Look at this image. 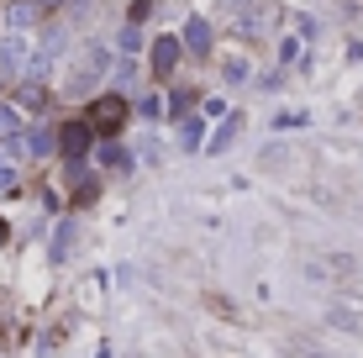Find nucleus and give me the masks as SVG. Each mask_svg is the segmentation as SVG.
<instances>
[{
    "mask_svg": "<svg viewBox=\"0 0 363 358\" xmlns=\"http://www.w3.org/2000/svg\"><path fill=\"white\" fill-rule=\"evenodd\" d=\"M111 69H116L111 47H106V43H84V47H79V58L69 64V79H64V90H69V95H79V90H95V84L106 79Z\"/></svg>",
    "mask_w": 363,
    "mask_h": 358,
    "instance_id": "nucleus-1",
    "label": "nucleus"
},
{
    "mask_svg": "<svg viewBox=\"0 0 363 358\" xmlns=\"http://www.w3.org/2000/svg\"><path fill=\"white\" fill-rule=\"evenodd\" d=\"M90 142H95V127H90V121H69V127H58V153L74 164V174H79V164H84V153H90Z\"/></svg>",
    "mask_w": 363,
    "mask_h": 358,
    "instance_id": "nucleus-2",
    "label": "nucleus"
},
{
    "mask_svg": "<svg viewBox=\"0 0 363 358\" xmlns=\"http://www.w3.org/2000/svg\"><path fill=\"white\" fill-rule=\"evenodd\" d=\"M84 121H90L95 132H116V127H127V95H100Z\"/></svg>",
    "mask_w": 363,
    "mask_h": 358,
    "instance_id": "nucleus-3",
    "label": "nucleus"
},
{
    "mask_svg": "<svg viewBox=\"0 0 363 358\" xmlns=\"http://www.w3.org/2000/svg\"><path fill=\"white\" fill-rule=\"evenodd\" d=\"M27 37H21V32H6V37H0V74H21V69H27Z\"/></svg>",
    "mask_w": 363,
    "mask_h": 358,
    "instance_id": "nucleus-4",
    "label": "nucleus"
},
{
    "mask_svg": "<svg viewBox=\"0 0 363 358\" xmlns=\"http://www.w3.org/2000/svg\"><path fill=\"white\" fill-rule=\"evenodd\" d=\"M179 53H184V43H179V37H158V43H153V74H158V79H164V74H174Z\"/></svg>",
    "mask_w": 363,
    "mask_h": 358,
    "instance_id": "nucleus-5",
    "label": "nucleus"
},
{
    "mask_svg": "<svg viewBox=\"0 0 363 358\" xmlns=\"http://www.w3.org/2000/svg\"><path fill=\"white\" fill-rule=\"evenodd\" d=\"M21 147H27L32 158H48V153H58V127H32L27 138H21Z\"/></svg>",
    "mask_w": 363,
    "mask_h": 358,
    "instance_id": "nucleus-6",
    "label": "nucleus"
},
{
    "mask_svg": "<svg viewBox=\"0 0 363 358\" xmlns=\"http://www.w3.org/2000/svg\"><path fill=\"white\" fill-rule=\"evenodd\" d=\"M179 43L190 47V53L206 58V53H211V27H206V16H190V21H184V37H179Z\"/></svg>",
    "mask_w": 363,
    "mask_h": 358,
    "instance_id": "nucleus-7",
    "label": "nucleus"
},
{
    "mask_svg": "<svg viewBox=\"0 0 363 358\" xmlns=\"http://www.w3.org/2000/svg\"><path fill=\"white\" fill-rule=\"evenodd\" d=\"M32 21H37V6H32V0H11V6H6V27H11V32L27 37Z\"/></svg>",
    "mask_w": 363,
    "mask_h": 358,
    "instance_id": "nucleus-8",
    "label": "nucleus"
},
{
    "mask_svg": "<svg viewBox=\"0 0 363 358\" xmlns=\"http://www.w3.org/2000/svg\"><path fill=\"white\" fill-rule=\"evenodd\" d=\"M237 132H242V116H237V111H232V116H227V121H221V127H216V138L206 142V153H227V147L237 142Z\"/></svg>",
    "mask_w": 363,
    "mask_h": 358,
    "instance_id": "nucleus-9",
    "label": "nucleus"
},
{
    "mask_svg": "<svg viewBox=\"0 0 363 358\" xmlns=\"http://www.w3.org/2000/svg\"><path fill=\"white\" fill-rule=\"evenodd\" d=\"M100 164H106V169H121V174H127V169H132V153H127L121 142H100Z\"/></svg>",
    "mask_w": 363,
    "mask_h": 358,
    "instance_id": "nucleus-10",
    "label": "nucleus"
},
{
    "mask_svg": "<svg viewBox=\"0 0 363 358\" xmlns=\"http://www.w3.org/2000/svg\"><path fill=\"white\" fill-rule=\"evenodd\" d=\"M111 79H116V90H137V79H143V69H137L132 58H121V64L111 69Z\"/></svg>",
    "mask_w": 363,
    "mask_h": 358,
    "instance_id": "nucleus-11",
    "label": "nucleus"
},
{
    "mask_svg": "<svg viewBox=\"0 0 363 358\" xmlns=\"http://www.w3.org/2000/svg\"><path fill=\"white\" fill-rule=\"evenodd\" d=\"M247 74H253L247 58H227V64H221V79H227V84H247Z\"/></svg>",
    "mask_w": 363,
    "mask_h": 358,
    "instance_id": "nucleus-12",
    "label": "nucleus"
},
{
    "mask_svg": "<svg viewBox=\"0 0 363 358\" xmlns=\"http://www.w3.org/2000/svg\"><path fill=\"white\" fill-rule=\"evenodd\" d=\"M21 106H32V111H43V106H48V90H43V79H27V84H21Z\"/></svg>",
    "mask_w": 363,
    "mask_h": 358,
    "instance_id": "nucleus-13",
    "label": "nucleus"
},
{
    "mask_svg": "<svg viewBox=\"0 0 363 358\" xmlns=\"http://www.w3.org/2000/svg\"><path fill=\"white\" fill-rule=\"evenodd\" d=\"M74 248V221H58V232H53V258H69Z\"/></svg>",
    "mask_w": 363,
    "mask_h": 358,
    "instance_id": "nucleus-14",
    "label": "nucleus"
},
{
    "mask_svg": "<svg viewBox=\"0 0 363 358\" xmlns=\"http://www.w3.org/2000/svg\"><path fill=\"white\" fill-rule=\"evenodd\" d=\"M116 47H121V58H132L137 47H143V32H137L132 21H127V27H121V37H116Z\"/></svg>",
    "mask_w": 363,
    "mask_h": 358,
    "instance_id": "nucleus-15",
    "label": "nucleus"
},
{
    "mask_svg": "<svg viewBox=\"0 0 363 358\" xmlns=\"http://www.w3.org/2000/svg\"><path fill=\"white\" fill-rule=\"evenodd\" d=\"M16 132H21V121H16V111H11V106H0V138H16Z\"/></svg>",
    "mask_w": 363,
    "mask_h": 358,
    "instance_id": "nucleus-16",
    "label": "nucleus"
},
{
    "mask_svg": "<svg viewBox=\"0 0 363 358\" xmlns=\"http://www.w3.org/2000/svg\"><path fill=\"white\" fill-rule=\"evenodd\" d=\"M200 132H206V121H184V127H179V142H184V147H200Z\"/></svg>",
    "mask_w": 363,
    "mask_h": 358,
    "instance_id": "nucleus-17",
    "label": "nucleus"
},
{
    "mask_svg": "<svg viewBox=\"0 0 363 358\" xmlns=\"http://www.w3.org/2000/svg\"><path fill=\"white\" fill-rule=\"evenodd\" d=\"M274 127H279V132H290V127H306V111H279V116H274Z\"/></svg>",
    "mask_w": 363,
    "mask_h": 358,
    "instance_id": "nucleus-18",
    "label": "nucleus"
},
{
    "mask_svg": "<svg viewBox=\"0 0 363 358\" xmlns=\"http://www.w3.org/2000/svg\"><path fill=\"white\" fill-rule=\"evenodd\" d=\"M279 64H300V37H284L279 43Z\"/></svg>",
    "mask_w": 363,
    "mask_h": 358,
    "instance_id": "nucleus-19",
    "label": "nucleus"
},
{
    "mask_svg": "<svg viewBox=\"0 0 363 358\" xmlns=\"http://www.w3.org/2000/svg\"><path fill=\"white\" fill-rule=\"evenodd\" d=\"M137 111H143V116H164V101H158V95H147V101L137 106Z\"/></svg>",
    "mask_w": 363,
    "mask_h": 358,
    "instance_id": "nucleus-20",
    "label": "nucleus"
},
{
    "mask_svg": "<svg viewBox=\"0 0 363 358\" xmlns=\"http://www.w3.org/2000/svg\"><path fill=\"white\" fill-rule=\"evenodd\" d=\"M190 106H195V95H190V90H179V95L169 101V111H190Z\"/></svg>",
    "mask_w": 363,
    "mask_h": 358,
    "instance_id": "nucleus-21",
    "label": "nucleus"
},
{
    "mask_svg": "<svg viewBox=\"0 0 363 358\" xmlns=\"http://www.w3.org/2000/svg\"><path fill=\"white\" fill-rule=\"evenodd\" d=\"M0 184H16V169H11L6 158H0Z\"/></svg>",
    "mask_w": 363,
    "mask_h": 358,
    "instance_id": "nucleus-22",
    "label": "nucleus"
},
{
    "mask_svg": "<svg viewBox=\"0 0 363 358\" xmlns=\"http://www.w3.org/2000/svg\"><path fill=\"white\" fill-rule=\"evenodd\" d=\"M32 6H37V11H53V6H64V0H32Z\"/></svg>",
    "mask_w": 363,
    "mask_h": 358,
    "instance_id": "nucleus-23",
    "label": "nucleus"
}]
</instances>
